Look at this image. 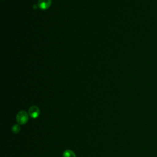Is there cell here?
Returning a JSON list of instances; mask_svg holds the SVG:
<instances>
[{
  "label": "cell",
  "mask_w": 157,
  "mask_h": 157,
  "mask_svg": "<svg viewBox=\"0 0 157 157\" xmlns=\"http://www.w3.org/2000/svg\"><path fill=\"white\" fill-rule=\"evenodd\" d=\"M63 157H76V156L71 150H66L63 153Z\"/></svg>",
  "instance_id": "cell-4"
},
{
  "label": "cell",
  "mask_w": 157,
  "mask_h": 157,
  "mask_svg": "<svg viewBox=\"0 0 157 157\" xmlns=\"http://www.w3.org/2000/svg\"><path fill=\"white\" fill-rule=\"evenodd\" d=\"M12 132L13 133H18L20 131V127L18 124H14L13 126H12Z\"/></svg>",
  "instance_id": "cell-5"
},
{
  "label": "cell",
  "mask_w": 157,
  "mask_h": 157,
  "mask_svg": "<svg viewBox=\"0 0 157 157\" xmlns=\"http://www.w3.org/2000/svg\"><path fill=\"white\" fill-rule=\"evenodd\" d=\"M28 114L31 118H36L40 115V110L38 107L36 105H33L29 109Z\"/></svg>",
  "instance_id": "cell-2"
},
{
  "label": "cell",
  "mask_w": 157,
  "mask_h": 157,
  "mask_svg": "<svg viewBox=\"0 0 157 157\" xmlns=\"http://www.w3.org/2000/svg\"><path fill=\"white\" fill-rule=\"evenodd\" d=\"M51 0H39L37 3L38 7L42 10H46L48 9L51 6Z\"/></svg>",
  "instance_id": "cell-3"
},
{
  "label": "cell",
  "mask_w": 157,
  "mask_h": 157,
  "mask_svg": "<svg viewBox=\"0 0 157 157\" xmlns=\"http://www.w3.org/2000/svg\"><path fill=\"white\" fill-rule=\"evenodd\" d=\"M16 120L18 124H25L28 121L29 115L26 111L21 110L18 112L16 116Z\"/></svg>",
  "instance_id": "cell-1"
}]
</instances>
